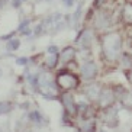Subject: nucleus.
<instances>
[{
    "mask_svg": "<svg viewBox=\"0 0 132 132\" xmlns=\"http://www.w3.org/2000/svg\"><path fill=\"white\" fill-rule=\"evenodd\" d=\"M102 48H103V54H105V57L108 60H110V61L116 60L120 52V48H122V38H120V35L118 32H112V34L105 35Z\"/></svg>",
    "mask_w": 132,
    "mask_h": 132,
    "instance_id": "nucleus-1",
    "label": "nucleus"
},
{
    "mask_svg": "<svg viewBox=\"0 0 132 132\" xmlns=\"http://www.w3.org/2000/svg\"><path fill=\"white\" fill-rule=\"evenodd\" d=\"M57 86L65 92L73 90L78 86V77L74 76L73 73H68V71H61L57 76Z\"/></svg>",
    "mask_w": 132,
    "mask_h": 132,
    "instance_id": "nucleus-2",
    "label": "nucleus"
},
{
    "mask_svg": "<svg viewBox=\"0 0 132 132\" xmlns=\"http://www.w3.org/2000/svg\"><path fill=\"white\" fill-rule=\"evenodd\" d=\"M97 100H99V105H100L102 108H105V109L113 106L115 102H116L115 90L110 89V87H103V89H100V93H99Z\"/></svg>",
    "mask_w": 132,
    "mask_h": 132,
    "instance_id": "nucleus-3",
    "label": "nucleus"
},
{
    "mask_svg": "<svg viewBox=\"0 0 132 132\" xmlns=\"http://www.w3.org/2000/svg\"><path fill=\"white\" fill-rule=\"evenodd\" d=\"M97 73H99L97 65L94 64L93 61H87V62L83 64V67H81V77L84 78V80H93V78H96Z\"/></svg>",
    "mask_w": 132,
    "mask_h": 132,
    "instance_id": "nucleus-4",
    "label": "nucleus"
},
{
    "mask_svg": "<svg viewBox=\"0 0 132 132\" xmlns=\"http://www.w3.org/2000/svg\"><path fill=\"white\" fill-rule=\"evenodd\" d=\"M61 103L65 108V112L70 115V116H76L77 115V109H76V102H74L73 96L70 93H64L61 96Z\"/></svg>",
    "mask_w": 132,
    "mask_h": 132,
    "instance_id": "nucleus-5",
    "label": "nucleus"
},
{
    "mask_svg": "<svg viewBox=\"0 0 132 132\" xmlns=\"http://www.w3.org/2000/svg\"><path fill=\"white\" fill-rule=\"evenodd\" d=\"M92 41H93V31L92 29H83L80 32V35L77 36V39H76V42L81 48H89Z\"/></svg>",
    "mask_w": 132,
    "mask_h": 132,
    "instance_id": "nucleus-6",
    "label": "nucleus"
},
{
    "mask_svg": "<svg viewBox=\"0 0 132 132\" xmlns=\"http://www.w3.org/2000/svg\"><path fill=\"white\" fill-rule=\"evenodd\" d=\"M103 122H105L108 126H115L118 123V110L113 106L110 108H106L105 112H103Z\"/></svg>",
    "mask_w": 132,
    "mask_h": 132,
    "instance_id": "nucleus-7",
    "label": "nucleus"
},
{
    "mask_svg": "<svg viewBox=\"0 0 132 132\" xmlns=\"http://www.w3.org/2000/svg\"><path fill=\"white\" fill-rule=\"evenodd\" d=\"M96 123L92 118H81L80 123H78V129L81 132H94Z\"/></svg>",
    "mask_w": 132,
    "mask_h": 132,
    "instance_id": "nucleus-8",
    "label": "nucleus"
},
{
    "mask_svg": "<svg viewBox=\"0 0 132 132\" xmlns=\"http://www.w3.org/2000/svg\"><path fill=\"white\" fill-rule=\"evenodd\" d=\"M122 19L125 25H132V2H126L122 9Z\"/></svg>",
    "mask_w": 132,
    "mask_h": 132,
    "instance_id": "nucleus-9",
    "label": "nucleus"
},
{
    "mask_svg": "<svg viewBox=\"0 0 132 132\" xmlns=\"http://www.w3.org/2000/svg\"><path fill=\"white\" fill-rule=\"evenodd\" d=\"M74 55H76V50H74L73 47H67L62 50V52L60 54V60L64 62L67 61H71V60L74 58Z\"/></svg>",
    "mask_w": 132,
    "mask_h": 132,
    "instance_id": "nucleus-10",
    "label": "nucleus"
},
{
    "mask_svg": "<svg viewBox=\"0 0 132 132\" xmlns=\"http://www.w3.org/2000/svg\"><path fill=\"white\" fill-rule=\"evenodd\" d=\"M122 65H123L126 70H131L132 68V54L125 52V54L122 55Z\"/></svg>",
    "mask_w": 132,
    "mask_h": 132,
    "instance_id": "nucleus-11",
    "label": "nucleus"
},
{
    "mask_svg": "<svg viewBox=\"0 0 132 132\" xmlns=\"http://www.w3.org/2000/svg\"><path fill=\"white\" fill-rule=\"evenodd\" d=\"M99 93H100V89H99V86H96V84L90 86L89 90H87V94H89L90 99H97V97H99Z\"/></svg>",
    "mask_w": 132,
    "mask_h": 132,
    "instance_id": "nucleus-12",
    "label": "nucleus"
},
{
    "mask_svg": "<svg viewBox=\"0 0 132 132\" xmlns=\"http://www.w3.org/2000/svg\"><path fill=\"white\" fill-rule=\"evenodd\" d=\"M60 61V57L58 54L55 55H51V57H48L47 58V67H50V68H54V67H57V64H58Z\"/></svg>",
    "mask_w": 132,
    "mask_h": 132,
    "instance_id": "nucleus-13",
    "label": "nucleus"
},
{
    "mask_svg": "<svg viewBox=\"0 0 132 132\" xmlns=\"http://www.w3.org/2000/svg\"><path fill=\"white\" fill-rule=\"evenodd\" d=\"M76 109H77V115L81 113V116H84L86 112H87V109H89V105L84 103V102H78V103H76Z\"/></svg>",
    "mask_w": 132,
    "mask_h": 132,
    "instance_id": "nucleus-14",
    "label": "nucleus"
},
{
    "mask_svg": "<svg viewBox=\"0 0 132 132\" xmlns=\"http://www.w3.org/2000/svg\"><path fill=\"white\" fill-rule=\"evenodd\" d=\"M29 119L32 120V122H36V123H39V122H42V115L38 112V110H32V112H29Z\"/></svg>",
    "mask_w": 132,
    "mask_h": 132,
    "instance_id": "nucleus-15",
    "label": "nucleus"
},
{
    "mask_svg": "<svg viewBox=\"0 0 132 132\" xmlns=\"http://www.w3.org/2000/svg\"><path fill=\"white\" fill-rule=\"evenodd\" d=\"M20 47V41L19 39H12L7 42V50L9 51H16L18 48Z\"/></svg>",
    "mask_w": 132,
    "mask_h": 132,
    "instance_id": "nucleus-16",
    "label": "nucleus"
},
{
    "mask_svg": "<svg viewBox=\"0 0 132 132\" xmlns=\"http://www.w3.org/2000/svg\"><path fill=\"white\" fill-rule=\"evenodd\" d=\"M12 109V105L7 103V102H2L0 103V113H9Z\"/></svg>",
    "mask_w": 132,
    "mask_h": 132,
    "instance_id": "nucleus-17",
    "label": "nucleus"
},
{
    "mask_svg": "<svg viewBox=\"0 0 132 132\" xmlns=\"http://www.w3.org/2000/svg\"><path fill=\"white\" fill-rule=\"evenodd\" d=\"M26 62H28L26 57H19V58L16 60V64H18V65H26Z\"/></svg>",
    "mask_w": 132,
    "mask_h": 132,
    "instance_id": "nucleus-18",
    "label": "nucleus"
},
{
    "mask_svg": "<svg viewBox=\"0 0 132 132\" xmlns=\"http://www.w3.org/2000/svg\"><path fill=\"white\" fill-rule=\"evenodd\" d=\"M48 52H50L51 55H55V54H58V47H55V45H51V47L48 48Z\"/></svg>",
    "mask_w": 132,
    "mask_h": 132,
    "instance_id": "nucleus-19",
    "label": "nucleus"
},
{
    "mask_svg": "<svg viewBox=\"0 0 132 132\" xmlns=\"http://www.w3.org/2000/svg\"><path fill=\"white\" fill-rule=\"evenodd\" d=\"M42 29H44V25H38V26L34 29V34H35V35H39V34L42 32Z\"/></svg>",
    "mask_w": 132,
    "mask_h": 132,
    "instance_id": "nucleus-20",
    "label": "nucleus"
},
{
    "mask_svg": "<svg viewBox=\"0 0 132 132\" xmlns=\"http://www.w3.org/2000/svg\"><path fill=\"white\" fill-rule=\"evenodd\" d=\"M28 25H29V20H23V22L20 23V26H19V31H23V29H26Z\"/></svg>",
    "mask_w": 132,
    "mask_h": 132,
    "instance_id": "nucleus-21",
    "label": "nucleus"
},
{
    "mask_svg": "<svg viewBox=\"0 0 132 132\" xmlns=\"http://www.w3.org/2000/svg\"><path fill=\"white\" fill-rule=\"evenodd\" d=\"M64 4H65L67 7H71L74 4V0H64Z\"/></svg>",
    "mask_w": 132,
    "mask_h": 132,
    "instance_id": "nucleus-22",
    "label": "nucleus"
},
{
    "mask_svg": "<svg viewBox=\"0 0 132 132\" xmlns=\"http://www.w3.org/2000/svg\"><path fill=\"white\" fill-rule=\"evenodd\" d=\"M126 77H128V80L132 83V70H128V71H126Z\"/></svg>",
    "mask_w": 132,
    "mask_h": 132,
    "instance_id": "nucleus-23",
    "label": "nucleus"
},
{
    "mask_svg": "<svg viewBox=\"0 0 132 132\" xmlns=\"http://www.w3.org/2000/svg\"><path fill=\"white\" fill-rule=\"evenodd\" d=\"M100 132H105V131H100Z\"/></svg>",
    "mask_w": 132,
    "mask_h": 132,
    "instance_id": "nucleus-24",
    "label": "nucleus"
},
{
    "mask_svg": "<svg viewBox=\"0 0 132 132\" xmlns=\"http://www.w3.org/2000/svg\"><path fill=\"white\" fill-rule=\"evenodd\" d=\"M0 115H2V113H0Z\"/></svg>",
    "mask_w": 132,
    "mask_h": 132,
    "instance_id": "nucleus-25",
    "label": "nucleus"
}]
</instances>
